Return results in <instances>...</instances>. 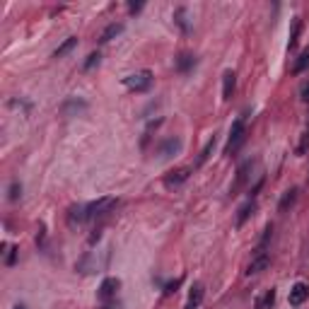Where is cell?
Instances as JSON below:
<instances>
[{
	"label": "cell",
	"mask_w": 309,
	"mask_h": 309,
	"mask_svg": "<svg viewBox=\"0 0 309 309\" xmlns=\"http://www.w3.org/2000/svg\"><path fill=\"white\" fill-rule=\"evenodd\" d=\"M124 85L128 90H133V92H145V90H150V85H152V73H150V70L130 73V75L124 77Z\"/></svg>",
	"instance_id": "1"
},
{
	"label": "cell",
	"mask_w": 309,
	"mask_h": 309,
	"mask_svg": "<svg viewBox=\"0 0 309 309\" xmlns=\"http://www.w3.org/2000/svg\"><path fill=\"white\" fill-rule=\"evenodd\" d=\"M244 135H247V128H244V119H237L232 128H230V140H227V147H225V152L230 155V152H235L242 143H244Z\"/></svg>",
	"instance_id": "2"
},
{
	"label": "cell",
	"mask_w": 309,
	"mask_h": 309,
	"mask_svg": "<svg viewBox=\"0 0 309 309\" xmlns=\"http://www.w3.org/2000/svg\"><path fill=\"white\" fill-rule=\"evenodd\" d=\"M111 205H116V198H114V196L97 198V200H92V203H87V205H85V215H87V220H90V218H97V215L107 213Z\"/></svg>",
	"instance_id": "3"
},
{
	"label": "cell",
	"mask_w": 309,
	"mask_h": 309,
	"mask_svg": "<svg viewBox=\"0 0 309 309\" xmlns=\"http://www.w3.org/2000/svg\"><path fill=\"white\" fill-rule=\"evenodd\" d=\"M307 297H309V285H305V283H295L292 290H290V305H292V307H300Z\"/></svg>",
	"instance_id": "4"
},
{
	"label": "cell",
	"mask_w": 309,
	"mask_h": 309,
	"mask_svg": "<svg viewBox=\"0 0 309 309\" xmlns=\"http://www.w3.org/2000/svg\"><path fill=\"white\" fill-rule=\"evenodd\" d=\"M119 280L116 278H107L102 285H99V300H111L114 295H116V290H119Z\"/></svg>",
	"instance_id": "5"
},
{
	"label": "cell",
	"mask_w": 309,
	"mask_h": 309,
	"mask_svg": "<svg viewBox=\"0 0 309 309\" xmlns=\"http://www.w3.org/2000/svg\"><path fill=\"white\" fill-rule=\"evenodd\" d=\"M179 150H182V140H179V138H169V140L160 147V157H162V160H169V157H174Z\"/></svg>",
	"instance_id": "6"
},
{
	"label": "cell",
	"mask_w": 309,
	"mask_h": 309,
	"mask_svg": "<svg viewBox=\"0 0 309 309\" xmlns=\"http://www.w3.org/2000/svg\"><path fill=\"white\" fill-rule=\"evenodd\" d=\"M235 85H237V75H235L232 70H227V73L222 75V99H232Z\"/></svg>",
	"instance_id": "7"
},
{
	"label": "cell",
	"mask_w": 309,
	"mask_h": 309,
	"mask_svg": "<svg viewBox=\"0 0 309 309\" xmlns=\"http://www.w3.org/2000/svg\"><path fill=\"white\" fill-rule=\"evenodd\" d=\"M188 174H191V169L188 167H182V169H174L167 179H164V184L167 186H179V184H184L186 179H188Z\"/></svg>",
	"instance_id": "8"
},
{
	"label": "cell",
	"mask_w": 309,
	"mask_h": 309,
	"mask_svg": "<svg viewBox=\"0 0 309 309\" xmlns=\"http://www.w3.org/2000/svg\"><path fill=\"white\" fill-rule=\"evenodd\" d=\"M203 300V285H193L191 288V295H188V302H186L184 309H196Z\"/></svg>",
	"instance_id": "9"
},
{
	"label": "cell",
	"mask_w": 309,
	"mask_h": 309,
	"mask_svg": "<svg viewBox=\"0 0 309 309\" xmlns=\"http://www.w3.org/2000/svg\"><path fill=\"white\" fill-rule=\"evenodd\" d=\"M266 266H268V256H266V254H258V256H256V258L249 263V271H247V273H249V275H254V273H261Z\"/></svg>",
	"instance_id": "10"
},
{
	"label": "cell",
	"mask_w": 309,
	"mask_h": 309,
	"mask_svg": "<svg viewBox=\"0 0 309 309\" xmlns=\"http://www.w3.org/2000/svg\"><path fill=\"white\" fill-rule=\"evenodd\" d=\"M121 32H124V24H109V27H107V29L102 32L99 41H102V44H107V41H111L114 36H119Z\"/></svg>",
	"instance_id": "11"
},
{
	"label": "cell",
	"mask_w": 309,
	"mask_h": 309,
	"mask_svg": "<svg viewBox=\"0 0 309 309\" xmlns=\"http://www.w3.org/2000/svg\"><path fill=\"white\" fill-rule=\"evenodd\" d=\"M249 169H251V162H244V164L239 167V172H237V182H235V186H232V191H237V188H242V186L247 184Z\"/></svg>",
	"instance_id": "12"
},
{
	"label": "cell",
	"mask_w": 309,
	"mask_h": 309,
	"mask_svg": "<svg viewBox=\"0 0 309 309\" xmlns=\"http://www.w3.org/2000/svg\"><path fill=\"white\" fill-rule=\"evenodd\" d=\"M73 46H77V39H75V36H70V39H65V41H63L61 46L56 49V54H54V56H56V58H63V56H65V54H68V51H70Z\"/></svg>",
	"instance_id": "13"
},
{
	"label": "cell",
	"mask_w": 309,
	"mask_h": 309,
	"mask_svg": "<svg viewBox=\"0 0 309 309\" xmlns=\"http://www.w3.org/2000/svg\"><path fill=\"white\" fill-rule=\"evenodd\" d=\"M251 210H254V200H247V203L239 208V215H237V225H244V222H247V218L251 215Z\"/></svg>",
	"instance_id": "14"
},
{
	"label": "cell",
	"mask_w": 309,
	"mask_h": 309,
	"mask_svg": "<svg viewBox=\"0 0 309 309\" xmlns=\"http://www.w3.org/2000/svg\"><path fill=\"white\" fill-rule=\"evenodd\" d=\"M213 150H215V135L205 143V147H203V152H200V157H198V164H203V162L210 157V152H213Z\"/></svg>",
	"instance_id": "15"
},
{
	"label": "cell",
	"mask_w": 309,
	"mask_h": 309,
	"mask_svg": "<svg viewBox=\"0 0 309 309\" xmlns=\"http://www.w3.org/2000/svg\"><path fill=\"white\" fill-rule=\"evenodd\" d=\"M307 65H309V49H305V51L300 54L297 63H295V73H302V70H305Z\"/></svg>",
	"instance_id": "16"
},
{
	"label": "cell",
	"mask_w": 309,
	"mask_h": 309,
	"mask_svg": "<svg viewBox=\"0 0 309 309\" xmlns=\"http://www.w3.org/2000/svg\"><path fill=\"white\" fill-rule=\"evenodd\" d=\"M273 300H275V290H268V292H266V297H263V300L258 302V309L271 307V305H273Z\"/></svg>",
	"instance_id": "17"
},
{
	"label": "cell",
	"mask_w": 309,
	"mask_h": 309,
	"mask_svg": "<svg viewBox=\"0 0 309 309\" xmlns=\"http://www.w3.org/2000/svg\"><path fill=\"white\" fill-rule=\"evenodd\" d=\"M297 34H300V17H295V22H292V34H290V49L295 46V41H297Z\"/></svg>",
	"instance_id": "18"
},
{
	"label": "cell",
	"mask_w": 309,
	"mask_h": 309,
	"mask_svg": "<svg viewBox=\"0 0 309 309\" xmlns=\"http://www.w3.org/2000/svg\"><path fill=\"white\" fill-rule=\"evenodd\" d=\"M295 193H297V191L292 188V191H288V193L283 196V200H280V210H285V208H288V205H290V203L295 200Z\"/></svg>",
	"instance_id": "19"
},
{
	"label": "cell",
	"mask_w": 309,
	"mask_h": 309,
	"mask_svg": "<svg viewBox=\"0 0 309 309\" xmlns=\"http://www.w3.org/2000/svg\"><path fill=\"white\" fill-rule=\"evenodd\" d=\"M99 54H90L87 56V61H85V70H90V68H94V65H99Z\"/></svg>",
	"instance_id": "20"
},
{
	"label": "cell",
	"mask_w": 309,
	"mask_h": 309,
	"mask_svg": "<svg viewBox=\"0 0 309 309\" xmlns=\"http://www.w3.org/2000/svg\"><path fill=\"white\" fill-rule=\"evenodd\" d=\"M188 65H193V58L184 54V56H179V70H188Z\"/></svg>",
	"instance_id": "21"
},
{
	"label": "cell",
	"mask_w": 309,
	"mask_h": 309,
	"mask_svg": "<svg viewBox=\"0 0 309 309\" xmlns=\"http://www.w3.org/2000/svg\"><path fill=\"white\" fill-rule=\"evenodd\" d=\"M307 145H309V130L305 133V140H302V145L297 147V152H305V150H307Z\"/></svg>",
	"instance_id": "22"
},
{
	"label": "cell",
	"mask_w": 309,
	"mask_h": 309,
	"mask_svg": "<svg viewBox=\"0 0 309 309\" xmlns=\"http://www.w3.org/2000/svg\"><path fill=\"white\" fill-rule=\"evenodd\" d=\"M17 196H19V186L15 184V186H12V191H10V198H12V200H15V198H17Z\"/></svg>",
	"instance_id": "23"
},
{
	"label": "cell",
	"mask_w": 309,
	"mask_h": 309,
	"mask_svg": "<svg viewBox=\"0 0 309 309\" xmlns=\"http://www.w3.org/2000/svg\"><path fill=\"white\" fill-rule=\"evenodd\" d=\"M15 309H27V307H24V305H17V307H15Z\"/></svg>",
	"instance_id": "24"
}]
</instances>
